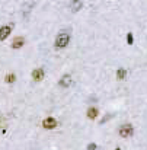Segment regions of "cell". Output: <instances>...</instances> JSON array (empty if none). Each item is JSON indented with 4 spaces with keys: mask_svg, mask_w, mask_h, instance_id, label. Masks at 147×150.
<instances>
[{
    "mask_svg": "<svg viewBox=\"0 0 147 150\" xmlns=\"http://www.w3.org/2000/svg\"><path fill=\"white\" fill-rule=\"evenodd\" d=\"M69 41H70L69 32L63 31V32H60V34L57 35V38H55V47H57V48H64V47L69 45Z\"/></svg>",
    "mask_w": 147,
    "mask_h": 150,
    "instance_id": "6da1fadb",
    "label": "cell"
},
{
    "mask_svg": "<svg viewBox=\"0 0 147 150\" xmlns=\"http://www.w3.org/2000/svg\"><path fill=\"white\" fill-rule=\"evenodd\" d=\"M133 133H134V128H133L131 124H124V125H121V128H120V136L124 137V139L131 137Z\"/></svg>",
    "mask_w": 147,
    "mask_h": 150,
    "instance_id": "7a4b0ae2",
    "label": "cell"
},
{
    "mask_svg": "<svg viewBox=\"0 0 147 150\" xmlns=\"http://www.w3.org/2000/svg\"><path fill=\"white\" fill-rule=\"evenodd\" d=\"M42 127L47 128V130H52L57 127V120L52 118V117H47L44 121H42Z\"/></svg>",
    "mask_w": 147,
    "mask_h": 150,
    "instance_id": "3957f363",
    "label": "cell"
},
{
    "mask_svg": "<svg viewBox=\"0 0 147 150\" xmlns=\"http://www.w3.org/2000/svg\"><path fill=\"white\" fill-rule=\"evenodd\" d=\"M71 83H73L71 74H63V77L58 80V85L61 88H69V86H71Z\"/></svg>",
    "mask_w": 147,
    "mask_h": 150,
    "instance_id": "277c9868",
    "label": "cell"
},
{
    "mask_svg": "<svg viewBox=\"0 0 147 150\" xmlns=\"http://www.w3.org/2000/svg\"><path fill=\"white\" fill-rule=\"evenodd\" d=\"M32 79L35 80V82H41L42 79H44V69H35L34 71H32Z\"/></svg>",
    "mask_w": 147,
    "mask_h": 150,
    "instance_id": "5b68a950",
    "label": "cell"
},
{
    "mask_svg": "<svg viewBox=\"0 0 147 150\" xmlns=\"http://www.w3.org/2000/svg\"><path fill=\"white\" fill-rule=\"evenodd\" d=\"M10 32H12V28H10V26H1V28H0V41L6 39V38L10 35Z\"/></svg>",
    "mask_w": 147,
    "mask_h": 150,
    "instance_id": "8992f818",
    "label": "cell"
},
{
    "mask_svg": "<svg viewBox=\"0 0 147 150\" xmlns=\"http://www.w3.org/2000/svg\"><path fill=\"white\" fill-rule=\"evenodd\" d=\"M23 44H25V38H23V36H18V38L13 39V42H12V48L18 50V48H20Z\"/></svg>",
    "mask_w": 147,
    "mask_h": 150,
    "instance_id": "52a82bcc",
    "label": "cell"
},
{
    "mask_svg": "<svg viewBox=\"0 0 147 150\" xmlns=\"http://www.w3.org/2000/svg\"><path fill=\"white\" fill-rule=\"evenodd\" d=\"M98 115H99V109H98V108H95V107H90V108L88 109V118H90V120H95Z\"/></svg>",
    "mask_w": 147,
    "mask_h": 150,
    "instance_id": "ba28073f",
    "label": "cell"
},
{
    "mask_svg": "<svg viewBox=\"0 0 147 150\" xmlns=\"http://www.w3.org/2000/svg\"><path fill=\"white\" fill-rule=\"evenodd\" d=\"M82 6H83V4H82V1H80V0H73V1H71L70 9H71V12H74V13H76V12H79V10L82 9Z\"/></svg>",
    "mask_w": 147,
    "mask_h": 150,
    "instance_id": "9c48e42d",
    "label": "cell"
},
{
    "mask_svg": "<svg viewBox=\"0 0 147 150\" xmlns=\"http://www.w3.org/2000/svg\"><path fill=\"white\" fill-rule=\"evenodd\" d=\"M125 76H127V71H125V69H118V70H117V79H118V80H123V79H125Z\"/></svg>",
    "mask_w": 147,
    "mask_h": 150,
    "instance_id": "30bf717a",
    "label": "cell"
},
{
    "mask_svg": "<svg viewBox=\"0 0 147 150\" xmlns=\"http://www.w3.org/2000/svg\"><path fill=\"white\" fill-rule=\"evenodd\" d=\"M7 83H13L15 80H16V74H13V73H9L7 76H6V79H4Z\"/></svg>",
    "mask_w": 147,
    "mask_h": 150,
    "instance_id": "8fae6325",
    "label": "cell"
},
{
    "mask_svg": "<svg viewBox=\"0 0 147 150\" xmlns=\"http://www.w3.org/2000/svg\"><path fill=\"white\" fill-rule=\"evenodd\" d=\"M133 42H134L133 34H131V32H128V34H127V44H128V45H133Z\"/></svg>",
    "mask_w": 147,
    "mask_h": 150,
    "instance_id": "7c38bea8",
    "label": "cell"
},
{
    "mask_svg": "<svg viewBox=\"0 0 147 150\" xmlns=\"http://www.w3.org/2000/svg\"><path fill=\"white\" fill-rule=\"evenodd\" d=\"M88 150H96V144H95V143H90V144L88 146Z\"/></svg>",
    "mask_w": 147,
    "mask_h": 150,
    "instance_id": "4fadbf2b",
    "label": "cell"
},
{
    "mask_svg": "<svg viewBox=\"0 0 147 150\" xmlns=\"http://www.w3.org/2000/svg\"><path fill=\"white\" fill-rule=\"evenodd\" d=\"M115 150H121V149H115Z\"/></svg>",
    "mask_w": 147,
    "mask_h": 150,
    "instance_id": "5bb4252c",
    "label": "cell"
}]
</instances>
